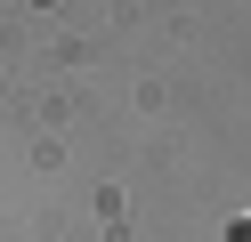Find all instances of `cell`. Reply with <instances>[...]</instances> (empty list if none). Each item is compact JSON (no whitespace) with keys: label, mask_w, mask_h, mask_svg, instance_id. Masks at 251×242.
<instances>
[{"label":"cell","mask_w":251,"mask_h":242,"mask_svg":"<svg viewBox=\"0 0 251 242\" xmlns=\"http://www.w3.org/2000/svg\"><path fill=\"white\" fill-rule=\"evenodd\" d=\"M235 242H251V218H243V226H235Z\"/></svg>","instance_id":"1"}]
</instances>
